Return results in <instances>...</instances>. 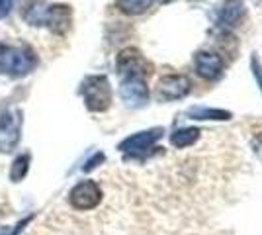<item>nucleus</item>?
Wrapping results in <instances>:
<instances>
[{
  "instance_id": "1",
  "label": "nucleus",
  "mask_w": 262,
  "mask_h": 235,
  "mask_svg": "<svg viewBox=\"0 0 262 235\" xmlns=\"http://www.w3.org/2000/svg\"><path fill=\"white\" fill-rule=\"evenodd\" d=\"M37 65L35 53L28 45L0 44V73L10 77H24Z\"/></svg>"
},
{
  "instance_id": "2",
  "label": "nucleus",
  "mask_w": 262,
  "mask_h": 235,
  "mask_svg": "<svg viewBox=\"0 0 262 235\" xmlns=\"http://www.w3.org/2000/svg\"><path fill=\"white\" fill-rule=\"evenodd\" d=\"M80 94L90 112H106L112 104V87L104 75H92L84 78Z\"/></svg>"
},
{
  "instance_id": "3",
  "label": "nucleus",
  "mask_w": 262,
  "mask_h": 235,
  "mask_svg": "<svg viewBox=\"0 0 262 235\" xmlns=\"http://www.w3.org/2000/svg\"><path fill=\"white\" fill-rule=\"evenodd\" d=\"M116 69L121 78H149L153 75V65L143 57V53L135 47L121 49L116 59Z\"/></svg>"
},
{
  "instance_id": "4",
  "label": "nucleus",
  "mask_w": 262,
  "mask_h": 235,
  "mask_svg": "<svg viewBox=\"0 0 262 235\" xmlns=\"http://www.w3.org/2000/svg\"><path fill=\"white\" fill-rule=\"evenodd\" d=\"M164 130L163 127H151L147 132H139L135 135H129L125 137L120 143V151L125 153L131 159H143L151 149L155 147V143L163 137Z\"/></svg>"
},
{
  "instance_id": "5",
  "label": "nucleus",
  "mask_w": 262,
  "mask_h": 235,
  "mask_svg": "<svg viewBox=\"0 0 262 235\" xmlns=\"http://www.w3.org/2000/svg\"><path fill=\"white\" fill-rule=\"evenodd\" d=\"M192 90V80L186 75H180V73H172V75H164L159 84H157V98L161 102H174V100H182L184 96L190 94Z\"/></svg>"
},
{
  "instance_id": "6",
  "label": "nucleus",
  "mask_w": 262,
  "mask_h": 235,
  "mask_svg": "<svg viewBox=\"0 0 262 235\" xmlns=\"http://www.w3.org/2000/svg\"><path fill=\"white\" fill-rule=\"evenodd\" d=\"M20 125L22 118L16 110H2L0 112V151L10 153L20 141Z\"/></svg>"
},
{
  "instance_id": "7",
  "label": "nucleus",
  "mask_w": 262,
  "mask_h": 235,
  "mask_svg": "<svg viewBox=\"0 0 262 235\" xmlns=\"http://www.w3.org/2000/svg\"><path fill=\"white\" fill-rule=\"evenodd\" d=\"M69 202L77 210H92L102 202V190L94 180H82L73 186L69 194Z\"/></svg>"
},
{
  "instance_id": "8",
  "label": "nucleus",
  "mask_w": 262,
  "mask_h": 235,
  "mask_svg": "<svg viewBox=\"0 0 262 235\" xmlns=\"http://www.w3.org/2000/svg\"><path fill=\"white\" fill-rule=\"evenodd\" d=\"M120 96L131 108H139L149 100V87H147V78H121L120 84Z\"/></svg>"
},
{
  "instance_id": "9",
  "label": "nucleus",
  "mask_w": 262,
  "mask_h": 235,
  "mask_svg": "<svg viewBox=\"0 0 262 235\" xmlns=\"http://www.w3.org/2000/svg\"><path fill=\"white\" fill-rule=\"evenodd\" d=\"M194 67L196 73L206 80H215L221 77L225 63H223V57L213 53V51H198L194 55Z\"/></svg>"
},
{
  "instance_id": "10",
  "label": "nucleus",
  "mask_w": 262,
  "mask_h": 235,
  "mask_svg": "<svg viewBox=\"0 0 262 235\" xmlns=\"http://www.w3.org/2000/svg\"><path fill=\"white\" fill-rule=\"evenodd\" d=\"M71 18H73L71 6H67V4H53V6L45 8L43 24L53 34L63 35L71 28Z\"/></svg>"
},
{
  "instance_id": "11",
  "label": "nucleus",
  "mask_w": 262,
  "mask_h": 235,
  "mask_svg": "<svg viewBox=\"0 0 262 235\" xmlns=\"http://www.w3.org/2000/svg\"><path fill=\"white\" fill-rule=\"evenodd\" d=\"M245 16L243 0H225L219 8V24L223 28H237Z\"/></svg>"
},
{
  "instance_id": "12",
  "label": "nucleus",
  "mask_w": 262,
  "mask_h": 235,
  "mask_svg": "<svg viewBox=\"0 0 262 235\" xmlns=\"http://www.w3.org/2000/svg\"><path fill=\"white\" fill-rule=\"evenodd\" d=\"M188 116L192 120H231L233 114L227 112V110H219V108H206V106H194L188 110Z\"/></svg>"
},
{
  "instance_id": "13",
  "label": "nucleus",
  "mask_w": 262,
  "mask_h": 235,
  "mask_svg": "<svg viewBox=\"0 0 262 235\" xmlns=\"http://www.w3.org/2000/svg\"><path fill=\"white\" fill-rule=\"evenodd\" d=\"M200 130L198 127H182V130H176L174 134L170 135V143L178 149H184V147L194 145L198 139H200Z\"/></svg>"
},
{
  "instance_id": "14",
  "label": "nucleus",
  "mask_w": 262,
  "mask_h": 235,
  "mask_svg": "<svg viewBox=\"0 0 262 235\" xmlns=\"http://www.w3.org/2000/svg\"><path fill=\"white\" fill-rule=\"evenodd\" d=\"M155 0H116V8L127 16H139L153 6Z\"/></svg>"
},
{
  "instance_id": "15",
  "label": "nucleus",
  "mask_w": 262,
  "mask_h": 235,
  "mask_svg": "<svg viewBox=\"0 0 262 235\" xmlns=\"http://www.w3.org/2000/svg\"><path fill=\"white\" fill-rule=\"evenodd\" d=\"M28 168H30V155H28V153H24V155H20L16 161H14L12 170H10V179L14 180V182H20V180L26 177Z\"/></svg>"
},
{
  "instance_id": "16",
  "label": "nucleus",
  "mask_w": 262,
  "mask_h": 235,
  "mask_svg": "<svg viewBox=\"0 0 262 235\" xmlns=\"http://www.w3.org/2000/svg\"><path fill=\"white\" fill-rule=\"evenodd\" d=\"M251 65H252V73H254V77H256V80H258V87H260V90H262V67H260V61H258V57L256 55H252Z\"/></svg>"
},
{
  "instance_id": "17",
  "label": "nucleus",
  "mask_w": 262,
  "mask_h": 235,
  "mask_svg": "<svg viewBox=\"0 0 262 235\" xmlns=\"http://www.w3.org/2000/svg\"><path fill=\"white\" fill-rule=\"evenodd\" d=\"M12 10V0H0V18H6Z\"/></svg>"
},
{
  "instance_id": "18",
  "label": "nucleus",
  "mask_w": 262,
  "mask_h": 235,
  "mask_svg": "<svg viewBox=\"0 0 262 235\" xmlns=\"http://www.w3.org/2000/svg\"><path fill=\"white\" fill-rule=\"evenodd\" d=\"M161 4H168V2H174V0H159Z\"/></svg>"
}]
</instances>
